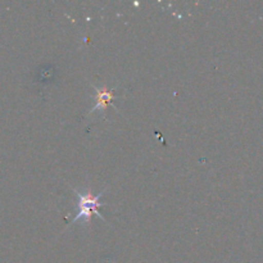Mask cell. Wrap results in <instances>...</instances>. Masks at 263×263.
I'll return each instance as SVG.
<instances>
[{"label": "cell", "mask_w": 263, "mask_h": 263, "mask_svg": "<svg viewBox=\"0 0 263 263\" xmlns=\"http://www.w3.org/2000/svg\"><path fill=\"white\" fill-rule=\"evenodd\" d=\"M104 192L105 190H103L100 194L92 195L91 190H86V193H80L77 192V190H74L77 197L76 216H74L73 220L71 221V223L77 222V221H85V222H89L92 213H95L99 218H103V215L100 213L99 208L102 207V205H104L102 202H100Z\"/></svg>", "instance_id": "1"}, {"label": "cell", "mask_w": 263, "mask_h": 263, "mask_svg": "<svg viewBox=\"0 0 263 263\" xmlns=\"http://www.w3.org/2000/svg\"><path fill=\"white\" fill-rule=\"evenodd\" d=\"M95 91H97V99H95V102H97V104L94 105V107L91 108V109L89 110V113L91 115L92 112H95V110L98 109H104V108H107L108 105H112V102L113 99H115V89H107V87H97L94 86Z\"/></svg>", "instance_id": "2"}]
</instances>
